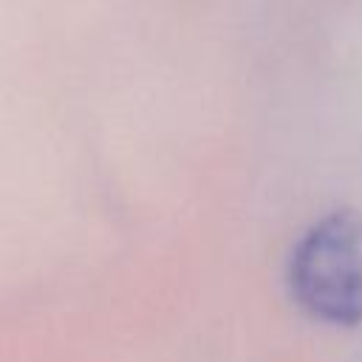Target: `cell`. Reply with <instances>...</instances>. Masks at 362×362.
<instances>
[{
	"label": "cell",
	"instance_id": "6da1fadb",
	"mask_svg": "<svg viewBox=\"0 0 362 362\" xmlns=\"http://www.w3.org/2000/svg\"><path fill=\"white\" fill-rule=\"evenodd\" d=\"M288 286L311 317L362 322V221L339 209L314 223L291 252Z\"/></svg>",
	"mask_w": 362,
	"mask_h": 362
}]
</instances>
